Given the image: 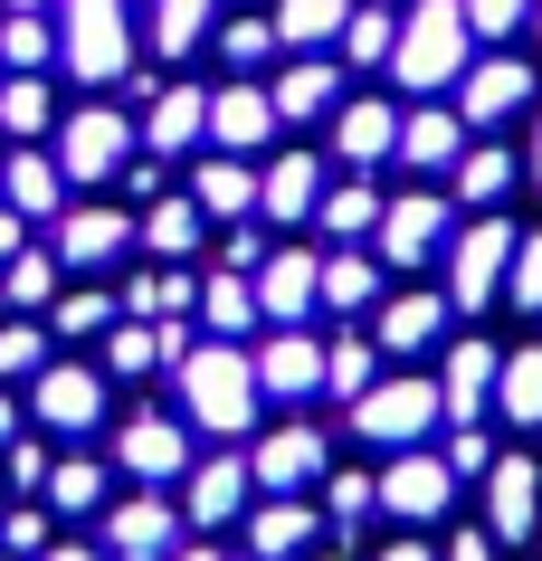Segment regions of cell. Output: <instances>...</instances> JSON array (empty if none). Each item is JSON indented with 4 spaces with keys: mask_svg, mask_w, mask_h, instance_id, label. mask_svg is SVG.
<instances>
[{
    "mask_svg": "<svg viewBox=\"0 0 542 561\" xmlns=\"http://www.w3.org/2000/svg\"><path fill=\"white\" fill-rule=\"evenodd\" d=\"M134 248L124 209H58V266H115Z\"/></svg>",
    "mask_w": 542,
    "mask_h": 561,
    "instance_id": "20",
    "label": "cell"
},
{
    "mask_svg": "<svg viewBox=\"0 0 542 561\" xmlns=\"http://www.w3.org/2000/svg\"><path fill=\"white\" fill-rule=\"evenodd\" d=\"M124 162H134V115H115V105H77V115H58V172L67 181H115Z\"/></svg>",
    "mask_w": 542,
    "mask_h": 561,
    "instance_id": "5",
    "label": "cell"
},
{
    "mask_svg": "<svg viewBox=\"0 0 542 561\" xmlns=\"http://www.w3.org/2000/svg\"><path fill=\"white\" fill-rule=\"evenodd\" d=\"M172 561H219V552H210V542H181V552H172Z\"/></svg>",
    "mask_w": 542,
    "mask_h": 561,
    "instance_id": "59",
    "label": "cell"
},
{
    "mask_svg": "<svg viewBox=\"0 0 542 561\" xmlns=\"http://www.w3.org/2000/svg\"><path fill=\"white\" fill-rule=\"evenodd\" d=\"M505 276H514V229L505 219H476V229L448 248V305L457 314H485V305L505 296Z\"/></svg>",
    "mask_w": 542,
    "mask_h": 561,
    "instance_id": "6",
    "label": "cell"
},
{
    "mask_svg": "<svg viewBox=\"0 0 542 561\" xmlns=\"http://www.w3.org/2000/svg\"><path fill=\"white\" fill-rule=\"evenodd\" d=\"M210 48L229 67H257V58H276V20H229V30H210Z\"/></svg>",
    "mask_w": 542,
    "mask_h": 561,
    "instance_id": "48",
    "label": "cell"
},
{
    "mask_svg": "<svg viewBox=\"0 0 542 561\" xmlns=\"http://www.w3.org/2000/svg\"><path fill=\"white\" fill-rule=\"evenodd\" d=\"M38 371H48V333L0 314V381H38Z\"/></svg>",
    "mask_w": 542,
    "mask_h": 561,
    "instance_id": "47",
    "label": "cell"
},
{
    "mask_svg": "<svg viewBox=\"0 0 542 561\" xmlns=\"http://www.w3.org/2000/svg\"><path fill=\"white\" fill-rule=\"evenodd\" d=\"M457 152H466V115H448V105L400 115V162L410 172H457Z\"/></svg>",
    "mask_w": 542,
    "mask_h": 561,
    "instance_id": "22",
    "label": "cell"
},
{
    "mask_svg": "<svg viewBox=\"0 0 542 561\" xmlns=\"http://www.w3.org/2000/svg\"><path fill=\"white\" fill-rule=\"evenodd\" d=\"M438 419H448V410H438V381H419V371H391V381H371L353 400V428L371 447H391V457H400V447H419Z\"/></svg>",
    "mask_w": 542,
    "mask_h": 561,
    "instance_id": "4",
    "label": "cell"
},
{
    "mask_svg": "<svg viewBox=\"0 0 542 561\" xmlns=\"http://www.w3.org/2000/svg\"><path fill=\"white\" fill-rule=\"evenodd\" d=\"M115 467H124V476H143V485H172V476H191V438H181V419H162V410L124 419Z\"/></svg>",
    "mask_w": 542,
    "mask_h": 561,
    "instance_id": "14",
    "label": "cell"
},
{
    "mask_svg": "<svg viewBox=\"0 0 542 561\" xmlns=\"http://www.w3.org/2000/svg\"><path fill=\"white\" fill-rule=\"evenodd\" d=\"M533 524H542V476H533V457H495V467H485V533H495V542H523Z\"/></svg>",
    "mask_w": 542,
    "mask_h": 561,
    "instance_id": "15",
    "label": "cell"
},
{
    "mask_svg": "<svg viewBox=\"0 0 542 561\" xmlns=\"http://www.w3.org/2000/svg\"><path fill=\"white\" fill-rule=\"evenodd\" d=\"M0 124H10V144H30V134H48V124H58V105H48V87H38V77H10V87H0Z\"/></svg>",
    "mask_w": 542,
    "mask_h": 561,
    "instance_id": "43",
    "label": "cell"
},
{
    "mask_svg": "<svg viewBox=\"0 0 542 561\" xmlns=\"http://www.w3.org/2000/svg\"><path fill=\"white\" fill-rule=\"evenodd\" d=\"M495 419L505 428H542V343L505 353V371H495Z\"/></svg>",
    "mask_w": 542,
    "mask_h": 561,
    "instance_id": "30",
    "label": "cell"
},
{
    "mask_svg": "<svg viewBox=\"0 0 542 561\" xmlns=\"http://www.w3.org/2000/svg\"><path fill=\"white\" fill-rule=\"evenodd\" d=\"M314 219H324L333 238H371V229H381V191H371V181H333Z\"/></svg>",
    "mask_w": 542,
    "mask_h": 561,
    "instance_id": "40",
    "label": "cell"
},
{
    "mask_svg": "<svg viewBox=\"0 0 542 561\" xmlns=\"http://www.w3.org/2000/svg\"><path fill=\"white\" fill-rule=\"evenodd\" d=\"M58 333H67V343L115 333V296H105V286H77V296H58Z\"/></svg>",
    "mask_w": 542,
    "mask_h": 561,
    "instance_id": "46",
    "label": "cell"
},
{
    "mask_svg": "<svg viewBox=\"0 0 542 561\" xmlns=\"http://www.w3.org/2000/svg\"><path fill=\"white\" fill-rule=\"evenodd\" d=\"M0 552H20V561H38V552H48V514H38V504H20V514H10V524H0Z\"/></svg>",
    "mask_w": 542,
    "mask_h": 561,
    "instance_id": "52",
    "label": "cell"
},
{
    "mask_svg": "<svg viewBox=\"0 0 542 561\" xmlns=\"http://www.w3.org/2000/svg\"><path fill=\"white\" fill-rule=\"evenodd\" d=\"M210 134H219L229 152H257V144L276 134V95H267V87H239V77H229V87L210 95Z\"/></svg>",
    "mask_w": 542,
    "mask_h": 561,
    "instance_id": "23",
    "label": "cell"
},
{
    "mask_svg": "<svg viewBox=\"0 0 542 561\" xmlns=\"http://www.w3.org/2000/svg\"><path fill=\"white\" fill-rule=\"evenodd\" d=\"M343 20H353V0H276V48H324V38H343Z\"/></svg>",
    "mask_w": 542,
    "mask_h": 561,
    "instance_id": "36",
    "label": "cell"
},
{
    "mask_svg": "<svg viewBox=\"0 0 542 561\" xmlns=\"http://www.w3.org/2000/svg\"><path fill=\"white\" fill-rule=\"evenodd\" d=\"M466 48H476V30H466V0H419L410 20H400V48H391V77L410 95H438L466 77Z\"/></svg>",
    "mask_w": 542,
    "mask_h": 561,
    "instance_id": "2",
    "label": "cell"
},
{
    "mask_svg": "<svg viewBox=\"0 0 542 561\" xmlns=\"http://www.w3.org/2000/svg\"><path fill=\"white\" fill-rule=\"evenodd\" d=\"M0 201L20 209V219H58V209H67L58 152H10V162H0Z\"/></svg>",
    "mask_w": 542,
    "mask_h": 561,
    "instance_id": "21",
    "label": "cell"
},
{
    "mask_svg": "<svg viewBox=\"0 0 542 561\" xmlns=\"http://www.w3.org/2000/svg\"><path fill=\"white\" fill-rule=\"evenodd\" d=\"M505 296L523 305V314H542V229H533V238H514V276H505Z\"/></svg>",
    "mask_w": 542,
    "mask_h": 561,
    "instance_id": "49",
    "label": "cell"
},
{
    "mask_svg": "<svg viewBox=\"0 0 542 561\" xmlns=\"http://www.w3.org/2000/svg\"><path fill=\"white\" fill-rule=\"evenodd\" d=\"M191 201L210 209V219H247V209H257V172H247V152H219V162H200Z\"/></svg>",
    "mask_w": 542,
    "mask_h": 561,
    "instance_id": "32",
    "label": "cell"
},
{
    "mask_svg": "<svg viewBox=\"0 0 542 561\" xmlns=\"http://www.w3.org/2000/svg\"><path fill=\"white\" fill-rule=\"evenodd\" d=\"M324 305H333V314H361V305H381V257H361V248H333V257H324Z\"/></svg>",
    "mask_w": 542,
    "mask_h": 561,
    "instance_id": "39",
    "label": "cell"
},
{
    "mask_svg": "<svg viewBox=\"0 0 542 561\" xmlns=\"http://www.w3.org/2000/svg\"><path fill=\"white\" fill-rule=\"evenodd\" d=\"M457 191H466V201L476 209H495L514 191V152H495V144H476V152H457Z\"/></svg>",
    "mask_w": 542,
    "mask_h": 561,
    "instance_id": "41",
    "label": "cell"
},
{
    "mask_svg": "<svg viewBox=\"0 0 542 561\" xmlns=\"http://www.w3.org/2000/svg\"><path fill=\"white\" fill-rule=\"evenodd\" d=\"M267 95H276V124H314V115L343 105V77H333V58H296Z\"/></svg>",
    "mask_w": 542,
    "mask_h": 561,
    "instance_id": "26",
    "label": "cell"
},
{
    "mask_svg": "<svg viewBox=\"0 0 542 561\" xmlns=\"http://www.w3.org/2000/svg\"><path fill=\"white\" fill-rule=\"evenodd\" d=\"M210 30H219V0H152V48H162V58L210 48Z\"/></svg>",
    "mask_w": 542,
    "mask_h": 561,
    "instance_id": "35",
    "label": "cell"
},
{
    "mask_svg": "<svg viewBox=\"0 0 542 561\" xmlns=\"http://www.w3.org/2000/svg\"><path fill=\"white\" fill-rule=\"evenodd\" d=\"M105 552L115 561H172L181 552V514L162 504V485H152V495H124L115 514H105Z\"/></svg>",
    "mask_w": 542,
    "mask_h": 561,
    "instance_id": "13",
    "label": "cell"
},
{
    "mask_svg": "<svg viewBox=\"0 0 542 561\" xmlns=\"http://www.w3.org/2000/svg\"><path fill=\"white\" fill-rule=\"evenodd\" d=\"M381 561H428V552H419V542H391V552H381Z\"/></svg>",
    "mask_w": 542,
    "mask_h": 561,
    "instance_id": "60",
    "label": "cell"
},
{
    "mask_svg": "<svg viewBox=\"0 0 542 561\" xmlns=\"http://www.w3.org/2000/svg\"><path fill=\"white\" fill-rule=\"evenodd\" d=\"M257 362L239 353V343H191L181 353V410H191V428H210V438H239L247 419H257Z\"/></svg>",
    "mask_w": 542,
    "mask_h": 561,
    "instance_id": "1",
    "label": "cell"
},
{
    "mask_svg": "<svg viewBox=\"0 0 542 561\" xmlns=\"http://www.w3.org/2000/svg\"><path fill=\"white\" fill-rule=\"evenodd\" d=\"M181 353H191L181 324H134V314H124V324L105 333V362H115V371H152V362H181Z\"/></svg>",
    "mask_w": 542,
    "mask_h": 561,
    "instance_id": "34",
    "label": "cell"
},
{
    "mask_svg": "<svg viewBox=\"0 0 542 561\" xmlns=\"http://www.w3.org/2000/svg\"><path fill=\"white\" fill-rule=\"evenodd\" d=\"M0 561H20V552H0Z\"/></svg>",
    "mask_w": 542,
    "mask_h": 561,
    "instance_id": "63",
    "label": "cell"
},
{
    "mask_svg": "<svg viewBox=\"0 0 542 561\" xmlns=\"http://www.w3.org/2000/svg\"><path fill=\"white\" fill-rule=\"evenodd\" d=\"M457 87H466V95H457V115H466V124H505L514 105L533 95V67H523V58H476Z\"/></svg>",
    "mask_w": 542,
    "mask_h": 561,
    "instance_id": "19",
    "label": "cell"
},
{
    "mask_svg": "<svg viewBox=\"0 0 542 561\" xmlns=\"http://www.w3.org/2000/svg\"><path fill=\"white\" fill-rule=\"evenodd\" d=\"M0 58H10V77H38L58 58V20L48 10H0Z\"/></svg>",
    "mask_w": 542,
    "mask_h": 561,
    "instance_id": "37",
    "label": "cell"
},
{
    "mask_svg": "<svg viewBox=\"0 0 542 561\" xmlns=\"http://www.w3.org/2000/svg\"><path fill=\"white\" fill-rule=\"evenodd\" d=\"M485 467H495V447H485V428H457V438H448V476H457V485H476Z\"/></svg>",
    "mask_w": 542,
    "mask_h": 561,
    "instance_id": "53",
    "label": "cell"
},
{
    "mask_svg": "<svg viewBox=\"0 0 542 561\" xmlns=\"http://www.w3.org/2000/svg\"><path fill=\"white\" fill-rule=\"evenodd\" d=\"M10 438H20V410H10V400H0V457H10Z\"/></svg>",
    "mask_w": 542,
    "mask_h": 561,
    "instance_id": "58",
    "label": "cell"
},
{
    "mask_svg": "<svg viewBox=\"0 0 542 561\" xmlns=\"http://www.w3.org/2000/svg\"><path fill=\"white\" fill-rule=\"evenodd\" d=\"M105 485H115V476L95 467V457H67V467H48V504H67V514L105 504Z\"/></svg>",
    "mask_w": 542,
    "mask_h": 561,
    "instance_id": "45",
    "label": "cell"
},
{
    "mask_svg": "<svg viewBox=\"0 0 542 561\" xmlns=\"http://www.w3.org/2000/svg\"><path fill=\"white\" fill-rule=\"evenodd\" d=\"M247 362H257V390L267 400H314L324 390V343H314V324H276Z\"/></svg>",
    "mask_w": 542,
    "mask_h": 561,
    "instance_id": "12",
    "label": "cell"
},
{
    "mask_svg": "<svg viewBox=\"0 0 542 561\" xmlns=\"http://www.w3.org/2000/svg\"><path fill=\"white\" fill-rule=\"evenodd\" d=\"M200 134H210V95H200V87H162L143 105V144L152 152H191Z\"/></svg>",
    "mask_w": 542,
    "mask_h": 561,
    "instance_id": "24",
    "label": "cell"
},
{
    "mask_svg": "<svg viewBox=\"0 0 542 561\" xmlns=\"http://www.w3.org/2000/svg\"><path fill=\"white\" fill-rule=\"evenodd\" d=\"M200 324H210V343H239V333L257 324V276H239V266H219L210 286H200Z\"/></svg>",
    "mask_w": 542,
    "mask_h": 561,
    "instance_id": "31",
    "label": "cell"
},
{
    "mask_svg": "<svg viewBox=\"0 0 542 561\" xmlns=\"http://www.w3.org/2000/svg\"><path fill=\"white\" fill-rule=\"evenodd\" d=\"M20 248H30V219H20V209H10V201H0V266H10V257H20Z\"/></svg>",
    "mask_w": 542,
    "mask_h": 561,
    "instance_id": "55",
    "label": "cell"
},
{
    "mask_svg": "<svg viewBox=\"0 0 542 561\" xmlns=\"http://www.w3.org/2000/svg\"><path fill=\"white\" fill-rule=\"evenodd\" d=\"M314 305H324V257L314 248H267V266H257V314L267 324H314Z\"/></svg>",
    "mask_w": 542,
    "mask_h": 561,
    "instance_id": "9",
    "label": "cell"
},
{
    "mask_svg": "<svg viewBox=\"0 0 542 561\" xmlns=\"http://www.w3.org/2000/svg\"><path fill=\"white\" fill-rule=\"evenodd\" d=\"M371 381H381V343H371V333H333L324 343V390L333 400H361Z\"/></svg>",
    "mask_w": 542,
    "mask_h": 561,
    "instance_id": "38",
    "label": "cell"
},
{
    "mask_svg": "<svg viewBox=\"0 0 542 561\" xmlns=\"http://www.w3.org/2000/svg\"><path fill=\"white\" fill-rule=\"evenodd\" d=\"M448 561H495V533H457V542H448Z\"/></svg>",
    "mask_w": 542,
    "mask_h": 561,
    "instance_id": "56",
    "label": "cell"
},
{
    "mask_svg": "<svg viewBox=\"0 0 542 561\" xmlns=\"http://www.w3.org/2000/svg\"><path fill=\"white\" fill-rule=\"evenodd\" d=\"M304 542H314V504H304V495H276V504L247 514V552H257V561H296Z\"/></svg>",
    "mask_w": 542,
    "mask_h": 561,
    "instance_id": "27",
    "label": "cell"
},
{
    "mask_svg": "<svg viewBox=\"0 0 542 561\" xmlns=\"http://www.w3.org/2000/svg\"><path fill=\"white\" fill-rule=\"evenodd\" d=\"M371 495H381V514H400V524H438V514H448V495H457V476H448V457L400 447L391 476H371Z\"/></svg>",
    "mask_w": 542,
    "mask_h": 561,
    "instance_id": "7",
    "label": "cell"
},
{
    "mask_svg": "<svg viewBox=\"0 0 542 561\" xmlns=\"http://www.w3.org/2000/svg\"><path fill=\"white\" fill-rule=\"evenodd\" d=\"M333 152H343L353 172L391 162V152H400V115L381 105V95H353V105H333Z\"/></svg>",
    "mask_w": 542,
    "mask_h": 561,
    "instance_id": "18",
    "label": "cell"
},
{
    "mask_svg": "<svg viewBox=\"0 0 542 561\" xmlns=\"http://www.w3.org/2000/svg\"><path fill=\"white\" fill-rule=\"evenodd\" d=\"M30 419L38 428H67V438H87L95 419H105V381H95L87 362H48L30 381Z\"/></svg>",
    "mask_w": 542,
    "mask_h": 561,
    "instance_id": "11",
    "label": "cell"
},
{
    "mask_svg": "<svg viewBox=\"0 0 542 561\" xmlns=\"http://www.w3.org/2000/svg\"><path fill=\"white\" fill-rule=\"evenodd\" d=\"M523 20H533V0H466V30L476 38H514Z\"/></svg>",
    "mask_w": 542,
    "mask_h": 561,
    "instance_id": "51",
    "label": "cell"
},
{
    "mask_svg": "<svg viewBox=\"0 0 542 561\" xmlns=\"http://www.w3.org/2000/svg\"><path fill=\"white\" fill-rule=\"evenodd\" d=\"M314 561H343V552H314Z\"/></svg>",
    "mask_w": 542,
    "mask_h": 561,
    "instance_id": "62",
    "label": "cell"
},
{
    "mask_svg": "<svg viewBox=\"0 0 542 561\" xmlns=\"http://www.w3.org/2000/svg\"><path fill=\"white\" fill-rule=\"evenodd\" d=\"M0 296L10 305H48L58 296V248H20V257L0 266Z\"/></svg>",
    "mask_w": 542,
    "mask_h": 561,
    "instance_id": "42",
    "label": "cell"
},
{
    "mask_svg": "<svg viewBox=\"0 0 542 561\" xmlns=\"http://www.w3.org/2000/svg\"><path fill=\"white\" fill-rule=\"evenodd\" d=\"M38 561H115V552H87V542H58V552H38Z\"/></svg>",
    "mask_w": 542,
    "mask_h": 561,
    "instance_id": "57",
    "label": "cell"
},
{
    "mask_svg": "<svg viewBox=\"0 0 542 561\" xmlns=\"http://www.w3.org/2000/svg\"><path fill=\"white\" fill-rule=\"evenodd\" d=\"M448 314H457L448 296H391L381 324H371V343H381V353H428V343L448 333Z\"/></svg>",
    "mask_w": 542,
    "mask_h": 561,
    "instance_id": "25",
    "label": "cell"
},
{
    "mask_svg": "<svg viewBox=\"0 0 542 561\" xmlns=\"http://www.w3.org/2000/svg\"><path fill=\"white\" fill-rule=\"evenodd\" d=\"M533 20H542V10H533Z\"/></svg>",
    "mask_w": 542,
    "mask_h": 561,
    "instance_id": "64",
    "label": "cell"
},
{
    "mask_svg": "<svg viewBox=\"0 0 542 561\" xmlns=\"http://www.w3.org/2000/svg\"><path fill=\"white\" fill-rule=\"evenodd\" d=\"M247 495H257L247 457H210V467H191V524H229Z\"/></svg>",
    "mask_w": 542,
    "mask_h": 561,
    "instance_id": "29",
    "label": "cell"
},
{
    "mask_svg": "<svg viewBox=\"0 0 542 561\" xmlns=\"http://www.w3.org/2000/svg\"><path fill=\"white\" fill-rule=\"evenodd\" d=\"M58 58H67L77 87H124V77H134L124 0H58Z\"/></svg>",
    "mask_w": 542,
    "mask_h": 561,
    "instance_id": "3",
    "label": "cell"
},
{
    "mask_svg": "<svg viewBox=\"0 0 542 561\" xmlns=\"http://www.w3.org/2000/svg\"><path fill=\"white\" fill-rule=\"evenodd\" d=\"M124 314H134V324H181V314H200V286H191L181 266L134 276V286H124Z\"/></svg>",
    "mask_w": 542,
    "mask_h": 561,
    "instance_id": "33",
    "label": "cell"
},
{
    "mask_svg": "<svg viewBox=\"0 0 542 561\" xmlns=\"http://www.w3.org/2000/svg\"><path fill=\"white\" fill-rule=\"evenodd\" d=\"M0 10H58V0H0Z\"/></svg>",
    "mask_w": 542,
    "mask_h": 561,
    "instance_id": "61",
    "label": "cell"
},
{
    "mask_svg": "<svg viewBox=\"0 0 542 561\" xmlns=\"http://www.w3.org/2000/svg\"><path fill=\"white\" fill-rule=\"evenodd\" d=\"M200 219H210V209L191 201V191H162V201L134 219V238H143L152 257H191V248H200Z\"/></svg>",
    "mask_w": 542,
    "mask_h": 561,
    "instance_id": "28",
    "label": "cell"
},
{
    "mask_svg": "<svg viewBox=\"0 0 542 561\" xmlns=\"http://www.w3.org/2000/svg\"><path fill=\"white\" fill-rule=\"evenodd\" d=\"M247 476H257V495H304V485L324 476V438H314V419L267 428V438L247 447Z\"/></svg>",
    "mask_w": 542,
    "mask_h": 561,
    "instance_id": "10",
    "label": "cell"
},
{
    "mask_svg": "<svg viewBox=\"0 0 542 561\" xmlns=\"http://www.w3.org/2000/svg\"><path fill=\"white\" fill-rule=\"evenodd\" d=\"M371 504H381V495H371V476H324V514H333L343 533H353Z\"/></svg>",
    "mask_w": 542,
    "mask_h": 561,
    "instance_id": "50",
    "label": "cell"
},
{
    "mask_svg": "<svg viewBox=\"0 0 542 561\" xmlns=\"http://www.w3.org/2000/svg\"><path fill=\"white\" fill-rule=\"evenodd\" d=\"M495 371H505V353H495V343H448V371H438V410H448L457 428H476V419L495 410Z\"/></svg>",
    "mask_w": 542,
    "mask_h": 561,
    "instance_id": "16",
    "label": "cell"
},
{
    "mask_svg": "<svg viewBox=\"0 0 542 561\" xmlns=\"http://www.w3.org/2000/svg\"><path fill=\"white\" fill-rule=\"evenodd\" d=\"M391 48H400L391 10H353V20H343V58H353V67H391Z\"/></svg>",
    "mask_w": 542,
    "mask_h": 561,
    "instance_id": "44",
    "label": "cell"
},
{
    "mask_svg": "<svg viewBox=\"0 0 542 561\" xmlns=\"http://www.w3.org/2000/svg\"><path fill=\"white\" fill-rule=\"evenodd\" d=\"M48 467H58V457H48L38 438H10V485H30V495H48Z\"/></svg>",
    "mask_w": 542,
    "mask_h": 561,
    "instance_id": "54",
    "label": "cell"
},
{
    "mask_svg": "<svg viewBox=\"0 0 542 561\" xmlns=\"http://www.w3.org/2000/svg\"><path fill=\"white\" fill-rule=\"evenodd\" d=\"M381 266H428L438 248H448V201L438 191H400V201H381Z\"/></svg>",
    "mask_w": 542,
    "mask_h": 561,
    "instance_id": "8",
    "label": "cell"
},
{
    "mask_svg": "<svg viewBox=\"0 0 542 561\" xmlns=\"http://www.w3.org/2000/svg\"><path fill=\"white\" fill-rule=\"evenodd\" d=\"M324 162H314V152H276L267 172H257V209H267V219H286V229H296V219H314V209H324Z\"/></svg>",
    "mask_w": 542,
    "mask_h": 561,
    "instance_id": "17",
    "label": "cell"
}]
</instances>
